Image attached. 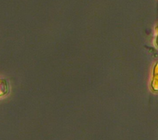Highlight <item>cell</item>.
<instances>
[{
    "mask_svg": "<svg viewBox=\"0 0 158 140\" xmlns=\"http://www.w3.org/2000/svg\"><path fill=\"white\" fill-rule=\"evenodd\" d=\"M151 88L153 91L158 92V62L156 63L152 71V78L151 82Z\"/></svg>",
    "mask_w": 158,
    "mask_h": 140,
    "instance_id": "obj_1",
    "label": "cell"
},
{
    "mask_svg": "<svg viewBox=\"0 0 158 140\" xmlns=\"http://www.w3.org/2000/svg\"><path fill=\"white\" fill-rule=\"evenodd\" d=\"M9 91V84L6 79H0V96L7 93Z\"/></svg>",
    "mask_w": 158,
    "mask_h": 140,
    "instance_id": "obj_2",
    "label": "cell"
}]
</instances>
